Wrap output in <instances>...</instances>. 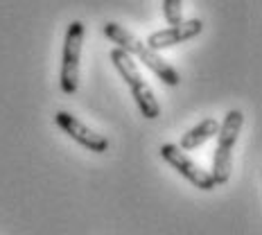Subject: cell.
I'll list each match as a JSON object with an SVG mask.
<instances>
[{
  "label": "cell",
  "mask_w": 262,
  "mask_h": 235,
  "mask_svg": "<svg viewBox=\"0 0 262 235\" xmlns=\"http://www.w3.org/2000/svg\"><path fill=\"white\" fill-rule=\"evenodd\" d=\"M102 32H104V36L108 41L116 43L120 50L127 52L131 59L136 57L140 63H145L147 68H149L165 86H172V89H174V86L181 84V75H179V70L174 68L172 63H167L158 52L151 50L145 41H140L134 32H129L127 27L113 23V20H106L104 27H102Z\"/></svg>",
  "instance_id": "6da1fadb"
},
{
  "label": "cell",
  "mask_w": 262,
  "mask_h": 235,
  "mask_svg": "<svg viewBox=\"0 0 262 235\" xmlns=\"http://www.w3.org/2000/svg\"><path fill=\"white\" fill-rule=\"evenodd\" d=\"M111 63L116 66L120 77L127 81V86H129L131 95H134L136 104H138V111L143 113V118H147V120L161 118V104H158L151 86L145 81L143 73H140V68H138V63H136L127 52L120 50V48H113L111 50Z\"/></svg>",
  "instance_id": "7a4b0ae2"
},
{
  "label": "cell",
  "mask_w": 262,
  "mask_h": 235,
  "mask_svg": "<svg viewBox=\"0 0 262 235\" xmlns=\"http://www.w3.org/2000/svg\"><path fill=\"white\" fill-rule=\"evenodd\" d=\"M244 124V113L239 109H231L224 118V122L220 124V131H217V147L215 154H212V170L210 177L215 185H224L228 183L233 172V147L237 143V136L242 131Z\"/></svg>",
  "instance_id": "3957f363"
},
{
  "label": "cell",
  "mask_w": 262,
  "mask_h": 235,
  "mask_svg": "<svg viewBox=\"0 0 262 235\" xmlns=\"http://www.w3.org/2000/svg\"><path fill=\"white\" fill-rule=\"evenodd\" d=\"M81 46H84V23L81 20H70L63 39L61 68H59V86H61L63 95H75L79 89Z\"/></svg>",
  "instance_id": "277c9868"
},
{
  "label": "cell",
  "mask_w": 262,
  "mask_h": 235,
  "mask_svg": "<svg viewBox=\"0 0 262 235\" xmlns=\"http://www.w3.org/2000/svg\"><path fill=\"white\" fill-rule=\"evenodd\" d=\"M158 154H161V158L167 163V165L174 167V170L181 174L183 179H188L194 188L204 190V193H210V190L217 188L215 181H212V177H210V172H206L201 165H196V163L188 154H185L179 145H174V143L161 145Z\"/></svg>",
  "instance_id": "5b68a950"
},
{
  "label": "cell",
  "mask_w": 262,
  "mask_h": 235,
  "mask_svg": "<svg viewBox=\"0 0 262 235\" xmlns=\"http://www.w3.org/2000/svg\"><path fill=\"white\" fill-rule=\"evenodd\" d=\"M54 124L63 131L66 136L75 140L77 145H81L84 149L93 152V154H104L108 149V138L102 134H97L95 129H91L86 122H81L79 118H75L68 111H57L54 113Z\"/></svg>",
  "instance_id": "8992f818"
},
{
  "label": "cell",
  "mask_w": 262,
  "mask_h": 235,
  "mask_svg": "<svg viewBox=\"0 0 262 235\" xmlns=\"http://www.w3.org/2000/svg\"><path fill=\"white\" fill-rule=\"evenodd\" d=\"M201 32H204V20L201 18H188V20H181L179 25H170V27H165V30L149 34L147 46H149L154 52L167 50V48H174L183 41L194 39V36H199Z\"/></svg>",
  "instance_id": "52a82bcc"
},
{
  "label": "cell",
  "mask_w": 262,
  "mask_h": 235,
  "mask_svg": "<svg viewBox=\"0 0 262 235\" xmlns=\"http://www.w3.org/2000/svg\"><path fill=\"white\" fill-rule=\"evenodd\" d=\"M217 131H220V120L204 118L199 124H194L192 129L185 131V134L181 136L179 147H181L183 152H192V149H196V147H201L204 143H208L212 136H217Z\"/></svg>",
  "instance_id": "ba28073f"
},
{
  "label": "cell",
  "mask_w": 262,
  "mask_h": 235,
  "mask_svg": "<svg viewBox=\"0 0 262 235\" xmlns=\"http://www.w3.org/2000/svg\"><path fill=\"white\" fill-rule=\"evenodd\" d=\"M183 0H163V16L170 25H179L183 20Z\"/></svg>",
  "instance_id": "9c48e42d"
}]
</instances>
